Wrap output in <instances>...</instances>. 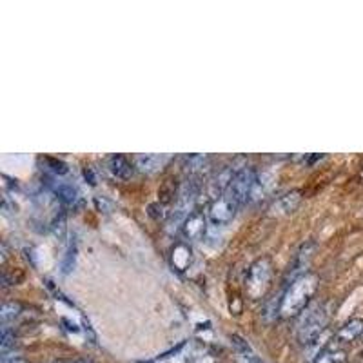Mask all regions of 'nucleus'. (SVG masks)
Wrapping results in <instances>:
<instances>
[{
    "label": "nucleus",
    "mask_w": 363,
    "mask_h": 363,
    "mask_svg": "<svg viewBox=\"0 0 363 363\" xmlns=\"http://www.w3.org/2000/svg\"><path fill=\"white\" fill-rule=\"evenodd\" d=\"M316 285H318V278H316V275H310V273H306L294 282H291L287 291L282 296V301H280L282 316L291 318V316L301 315L303 309L309 307V300L315 294Z\"/></svg>",
    "instance_id": "nucleus-1"
},
{
    "label": "nucleus",
    "mask_w": 363,
    "mask_h": 363,
    "mask_svg": "<svg viewBox=\"0 0 363 363\" xmlns=\"http://www.w3.org/2000/svg\"><path fill=\"white\" fill-rule=\"evenodd\" d=\"M2 363H27V362L22 358H18V356H2Z\"/></svg>",
    "instance_id": "nucleus-21"
},
{
    "label": "nucleus",
    "mask_w": 363,
    "mask_h": 363,
    "mask_svg": "<svg viewBox=\"0 0 363 363\" xmlns=\"http://www.w3.org/2000/svg\"><path fill=\"white\" fill-rule=\"evenodd\" d=\"M205 233H207V218L204 217V213H200V211H193L186 218V221L182 224V235H184L186 240H189V242L202 240Z\"/></svg>",
    "instance_id": "nucleus-6"
},
{
    "label": "nucleus",
    "mask_w": 363,
    "mask_h": 363,
    "mask_svg": "<svg viewBox=\"0 0 363 363\" xmlns=\"http://www.w3.org/2000/svg\"><path fill=\"white\" fill-rule=\"evenodd\" d=\"M75 261H76V242L73 240L71 244H69V247H67L66 251V256L62 258V273L64 275H69L73 269H75Z\"/></svg>",
    "instance_id": "nucleus-18"
},
{
    "label": "nucleus",
    "mask_w": 363,
    "mask_h": 363,
    "mask_svg": "<svg viewBox=\"0 0 363 363\" xmlns=\"http://www.w3.org/2000/svg\"><path fill=\"white\" fill-rule=\"evenodd\" d=\"M191 247L184 242H178L173 247V253H171V263L177 270H186L191 263Z\"/></svg>",
    "instance_id": "nucleus-14"
},
{
    "label": "nucleus",
    "mask_w": 363,
    "mask_h": 363,
    "mask_svg": "<svg viewBox=\"0 0 363 363\" xmlns=\"http://www.w3.org/2000/svg\"><path fill=\"white\" fill-rule=\"evenodd\" d=\"M329 324V310L324 303H310L300 315L298 320V341L301 345H309L318 340V336L325 331Z\"/></svg>",
    "instance_id": "nucleus-2"
},
{
    "label": "nucleus",
    "mask_w": 363,
    "mask_h": 363,
    "mask_svg": "<svg viewBox=\"0 0 363 363\" xmlns=\"http://www.w3.org/2000/svg\"><path fill=\"white\" fill-rule=\"evenodd\" d=\"M107 167H109V171L115 174L116 178H122V180H128V178L133 177L135 173V165L122 155L109 156V164H107Z\"/></svg>",
    "instance_id": "nucleus-12"
},
{
    "label": "nucleus",
    "mask_w": 363,
    "mask_h": 363,
    "mask_svg": "<svg viewBox=\"0 0 363 363\" xmlns=\"http://www.w3.org/2000/svg\"><path fill=\"white\" fill-rule=\"evenodd\" d=\"M233 177H235V174H233L231 167H221L220 171L209 180V193L214 196V200H217L224 191L229 189V184L231 180H233Z\"/></svg>",
    "instance_id": "nucleus-11"
},
{
    "label": "nucleus",
    "mask_w": 363,
    "mask_h": 363,
    "mask_svg": "<svg viewBox=\"0 0 363 363\" xmlns=\"http://www.w3.org/2000/svg\"><path fill=\"white\" fill-rule=\"evenodd\" d=\"M256 171L253 167H244L242 171L235 173L233 180L227 189V198L235 202L236 205L247 204L249 198L253 196V191L256 187Z\"/></svg>",
    "instance_id": "nucleus-4"
},
{
    "label": "nucleus",
    "mask_w": 363,
    "mask_h": 363,
    "mask_svg": "<svg viewBox=\"0 0 363 363\" xmlns=\"http://www.w3.org/2000/svg\"><path fill=\"white\" fill-rule=\"evenodd\" d=\"M165 162H167V156L165 155H138L135 158V165L142 173H155V171L164 167Z\"/></svg>",
    "instance_id": "nucleus-13"
},
{
    "label": "nucleus",
    "mask_w": 363,
    "mask_h": 363,
    "mask_svg": "<svg viewBox=\"0 0 363 363\" xmlns=\"http://www.w3.org/2000/svg\"><path fill=\"white\" fill-rule=\"evenodd\" d=\"M343 362V352H322L313 363H341Z\"/></svg>",
    "instance_id": "nucleus-20"
},
{
    "label": "nucleus",
    "mask_w": 363,
    "mask_h": 363,
    "mask_svg": "<svg viewBox=\"0 0 363 363\" xmlns=\"http://www.w3.org/2000/svg\"><path fill=\"white\" fill-rule=\"evenodd\" d=\"M313 251H315V244H303L300 247L294 260H292L291 267H289V275H291V282L300 278L301 275H306V267L309 266L310 258H313Z\"/></svg>",
    "instance_id": "nucleus-7"
},
{
    "label": "nucleus",
    "mask_w": 363,
    "mask_h": 363,
    "mask_svg": "<svg viewBox=\"0 0 363 363\" xmlns=\"http://www.w3.org/2000/svg\"><path fill=\"white\" fill-rule=\"evenodd\" d=\"M363 336V320L362 318H352L349 320L347 324H343L340 327V331L336 332V341L338 343H350V341L358 340Z\"/></svg>",
    "instance_id": "nucleus-8"
},
{
    "label": "nucleus",
    "mask_w": 363,
    "mask_h": 363,
    "mask_svg": "<svg viewBox=\"0 0 363 363\" xmlns=\"http://www.w3.org/2000/svg\"><path fill=\"white\" fill-rule=\"evenodd\" d=\"M207 162H209L207 155H189L184 158V169H186L189 174H195L198 173V171H202V169L207 165Z\"/></svg>",
    "instance_id": "nucleus-16"
},
{
    "label": "nucleus",
    "mask_w": 363,
    "mask_h": 363,
    "mask_svg": "<svg viewBox=\"0 0 363 363\" xmlns=\"http://www.w3.org/2000/svg\"><path fill=\"white\" fill-rule=\"evenodd\" d=\"M49 189L57 196V200L64 205H73L78 198V191L73 184H66V182H53L49 184Z\"/></svg>",
    "instance_id": "nucleus-9"
},
{
    "label": "nucleus",
    "mask_w": 363,
    "mask_h": 363,
    "mask_svg": "<svg viewBox=\"0 0 363 363\" xmlns=\"http://www.w3.org/2000/svg\"><path fill=\"white\" fill-rule=\"evenodd\" d=\"M231 341H233V345H235V349L238 350V355L242 356V359H244L245 363H263V359L254 352L253 347L249 345L247 341H245L242 336L233 334V336H231Z\"/></svg>",
    "instance_id": "nucleus-15"
},
{
    "label": "nucleus",
    "mask_w": 363,
    "mask_h": 363,
    "mask_svg": "<svg viewBox=\"0 0 363 363\" xmlns=\"http://www.w3.org/2000/svg\"><path fill=\"white\" fill-rule=\"evenodd\" d=\"M20 313H22V306L18 301H6L2 306V310H0L2 325H9V322H13Z\"/></svg>",
    "instance_id": "nucleus-17"
},
{
    "label": "nucleus",
    "mask_w": 363,
    "mask_h": 363,
    "mask_svg": "<svg viewBox=\"0 0 363 363\" xmlns=\"http://www.w3.org/2000/svg\"><path fill=\"white\" fill-rule=\"evenodd\" d=\"M273 276V267H270L269 258H260L249 267L247 278H245V291L251 298L258 300L263 296V292L267 291Z\"/></svg>",
    "instance_id": "nucleus-3"
},
{
    "label": "nucleus",
    "mask_w": 363,
    "mask_h": 363,
    "mask_svg": "<svg viewBox=\"0 0 363 363\" xmlns=\"http://www.w3.org/2000/svg\"><path fill=\"white\" fill-rule=\"evenodd\" d=\"M44 162H46V164L51 165V167H49V171H51L55 177H62V174L67 173V165L64 164V162H60V160L51 158V156H46Z\"/></svg>",
    "instance_id": "nucleus-19"
},
{
    "label": "nucleus",
    "mask_w": 363,
    "mask_h": 363,
    "mask_svg": "<svg viewBox=\"0 0 363 363\" xmlns=\"http://www.w3.org/2000/svg\"><path fill=\"white\" fill-rule=\"evenodd\" d=\"M78 363H91V362H78Z\"/></svg>",
    "instance_id": "nucleus-22"
},
{
    "label": "nucleus",
    "mask_w": 363,
    "mask_h": 363,
    "mask_svg": "<svg viewBox=\"0 0 363 363\" xmlns=\"http://www.w3.org/2000/svg\"><path fill=\"white\" fill-rule=\"evenodd\" d=\"M238 205L231 202L229 198H217L211 202L207 209V218L213 226H227L236 214Z\"/></svg>",
    "instance_id": "nucleus-5"
},
{
    "label": "nucleus",
    "mask_w": 363,
    "mask_h": 363,
    "mask_svg": "<svg viewBox=\"0 0 363 363\" xmlns=\"http://www.w3.org/2000/svg\"><path fill=\"white\" fill-rule=\"evenodd\" d=\"M301 202V193L300 191H291L287 195H284L282 198H278L275 202V205L270 207V211L275 214H291L292 211H296V207Z\"/></svg>",
    "instance_id": "nucleus-10"
}]
</instances>
